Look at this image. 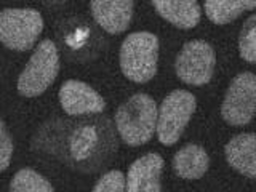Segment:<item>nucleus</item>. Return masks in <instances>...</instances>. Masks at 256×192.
Returning <instances> with one entry per match:
<instances>
[{"instance_id":"nucleus-11","label":"nucleus","mask_w":256,"mask_h":192,"mask_svg":"<svg viewBox=\"0 0 256 192\" xmlns=\"http://www.w3.org/2000/svg\"><path fill=\"white\" fill-rule=\"evenodd\" d=\"M228 164L246 178L256 180V133L234 136L224 148Z\"/></svg>"},{"instance_id":"nucleus-7","label":"nucleus","mask_w":256,"mask_h":192,"mask_svg":"<svg viewBox=\"0 0 256 192\" xmlns=\"http://www.w3.org/2000/svg\"><path fill=\"white\" fill-rule=\"evenodd\" d=\"M256 114V76L242 72L236 76L224 96L221 116L229 125L244 126Z\"/></svg>"},{"instance_id":"nucleus-6","label":"nucleus","mask_w":256,"mask_h":192,"mask_svg":"<svg viewBox=\"0 0 256 192\" xmlns=\"http://www.w3.org/2000/svg\"><path fill=\"white\" fill-rule=\"evenodd\" d=\"M216 54L213 46L205 40H190L176 56L174 70L184 84L202 86L213 77Z\"/></svg>"},{"instance_id":"nucleus-15","label":"nucleus","mask_w":256,"mask_h":192,"mask_svg":"<svg viewBox=\"0 0 256 192\" xmlns=\"http://www.w3.org/2000/svg\"><path fill=\"white\" fill-rule=\"evenodd\" d=\"M10 192H54L52 184L48 182L42 174L30 170V168H22L13 176L10 184Z\"/></svg>"},{"instance_id":"nucleus-2","label":"nucleus","mask_w":256,"mask_h":192,"mask_svg":"<svg viewBox=\"0 0 256 192\" xmlns=\"http://www.w3.org/2000/svg\"><path fill=\"white\" fill-rule=\"evenodd\" d=\"M158 61V38L150 32H133L120 48V69L134 84L154 78Z\"/></svg>"},{"instance_id":"nucleus-12","label":"nucleus","mask_w":256,"mask_h":192,"mask_svg":"<svg viewBox=\"0 0 256 192\" xmlns=\"http://www.w3.org/2000/svg\"><path fill=\"white\" fill-rule=\"evenodd\" d=\"M156 12L180 29L196 28L202 12L197 0H152Z\"/></svg>"},{"instance_id":"nucleus-3","label":"nucleus","mask_w":256,"mask_h":192,"mask_svg":"<svg viewBox=\"0 0 256 192\" xmlns=\"http://www.w3.org/2000/svg\"><path fill=\"white\" fill-rule=\"evenodd\" d=\"M60 72L58 48L52 40H42L34 54L30 56L26 68L18 78V92L22 96L34 98L42 94L50 86Z\"/></svg>"},{"instance_id":"nucleus-14","label":"nucleus","mask_w":256,"mask_h":192,"mask_svg":"<svg viewBox=\"0 0 256 192\" xmlns=\"http://www.w3.org/2000/svg\"><path fill=\"white\" fill-rule=\"evenodd\" d=\"M256 8V0H205V13L214 24H228L244 12Z\"/></svg>"},{"instance_id":"nucleus-9","label":"nucleus","mask_w":256,"mask_h":192,"mask_svg":"<svg viewBox=\"0 0 256 192\" xmlns=\"http://www.w3.org/2000/svg\"><path fill=\"white\" fill-rule=\"evenodd\" d=\"M164 172V158L156 152L140 157L130 165L125 180L126 192H162L160 176Z\"/></svg>"},{"instance_id":"nucleus-4","label":"nucleus","mask_w":256,"mask_h":192,"mask_svg":"<svg viewBox=\"0 0 256 192\" xmlns=\"http://www.w3.org/2000/svg\"><path fill=\"white\" fill-rule=\"evenodd\" d=\"M44 20L37 10L6 8L0 12V42L16 52L30 50L42 34Z\"/></svg>"},{"instance_id":"nucleus-17","label":"nucleus","mask_w":256,"mask_h":192,"mask_svg":"<svg viewBox=\"0 0 256 192\" xmlns=\"http://www.w3.org/2000/svg\"><path fill=\"white\" fill-rule=\"evenodd\" d=\"M93 192H125V176L122 172L112 170L101 176Z\"/></svg>"},{"instance_id":"nucleus-10","label":"nucleus","mask_w":256,"mask_h":192,"mask_svg":"<svg viewBox=\"0 0 256 192\" xmlns=\"http://www.w3.org/2000/svg\"><path fill=\"white\" fill-rule=\"evenodd\" d=\"M92 14L109 34L128 29L133 18V0H92Z\"/></svg>"},{"instance_id":"nucleus-1","label":"nucleus","mask_w":256,"mask_h":192,"mask_svg":"<svg viewBox=\"0 0 256 192\" xmlns=\"http://www.w3.org/2000/svg\"><path fill=\"white\" fill-rule=\"evenodd\" d=\"M116 126L128 146L149 142L157 128L156 101L144 93L133 94L116 110Z\"/></svg>"},{"instance_id":"nucleus-5","label":"nucleus","mask_w":256,"mask_h":192,"mask_svg":"<svg viewBox=\"0 0 256 192\" xmlns=\"http://www.w3.org/2000/svg\"><path fill=\"white\" fill-rule=\"evenodd\" d=\"M197 106L196 96L186 90H174L165 96L157 112V138L165 146L178 142Z\"/></svg>"},{"instance_id":"nucleus-8","label":"nucleus","mask_w":256,"mask_h":192,"mask_svg":"<svg viewBox=\"0 0 256 192\" xmlns=\"http://www.w3.org/2000/svg\"><path fill=\"white\" fill-rule=\"evenodd\" d=\"M60 102L69 116L100 114L106 108L102 96L80 80H68L60 88Z\"/></svg>"},{"instance_id":"nucleus-18","label":"nucleus","mask_w":256,"mask_h":192,"mask_svg":"<svg viewBox=\"0 0 256 192\" xmlns=\"http://www.w3.org/2000/svg\"><path fill=\"white\" fill-rule=\"evenodd\" d=\"M13 156V141L5 124L0 120V172L8 168Z\"/></svg>"},{"instance_id":"nucleus-13","label":"nucleus","mask_w":256,"mask_h":192,"mask_svg":"<svg viewBox=\"0 0 256 192\" xmlns=\"http://www.w3.org/2000/svg\"><path fill=\"white\" fill-rule=\"evenodd\" d=\"M210 158L198 144H186L173 157V170L184 180H198L206 173Z\"/></svg>"},{"instance_id":"nucleus-16","label":"nucleus","mask_w":256,"mask_h":192,"mask_svg":"<svg viewBox=\"0 0 256 192\" xmlns=\"http://www.w3.org/2000/svg\"><path fill=\"white\" fill-rule=\"evenodd\" d=\"M238 53L246 62L256 64V14L250 16L240 30Z\"/></svg>"}]
</instances>
